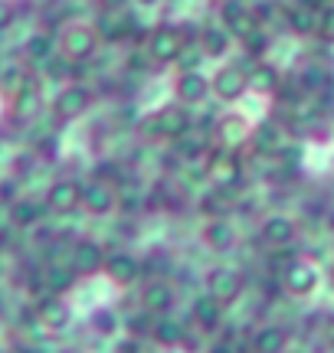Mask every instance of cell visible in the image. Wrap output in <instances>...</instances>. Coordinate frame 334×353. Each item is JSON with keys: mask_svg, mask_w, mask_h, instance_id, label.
Wrapping results in <instances>:
<instances>
[{"mask_svg": "<svg viewBox=\"0 0 334 353\" xmlns=\"http://www.w3.org/2000/svg\"><path fill=\"white\" fill-rule=\"evenodd\" d=\"M206 174L217 183V190L230 193V196H233V190L243 183V164H239V157L230 151H210V157H206Z\"/></svg>", "mask_w": 334, "mask_h": 353, "instance_id": "6da1fadb", "label": "cell"}, {"mask_svg": "<svg viewBox=\"0 0 334 353\" xmlns=\"http://www.w3.org/2000/svg\"><path fill=\"white\" fill-rule=\"evenodd\" d=\"M184 46H187V39H184V33H180L177 26L161 23L157 30L148 33L144 52H148V59H155V63H177V56Z\"/></svg>", "mask_w": 334, "mask_h": 353, "instance_id": "7a4b0ae2", "label": "cell"}, {"mask_svg": "<svg viewBox=\"0 0 334 353\" xmlns=\"http://www.w3.org/2000/svg\"><path fill=\"white\" fill-rule=\"evenodd\" d=\"M95 50H99V37L89 26H66L63 37H59V52L69 63H89Z\"/></svg>", "mask_w": 334, "mask_h": 353, "instance_id": "3957f363", "label": "cell"}, {"mask_svg": "<svg viewBox=\"0 0 334 353\" xmlns=\"http://www.w3.org/2000/svg\"><path fill=\"white\" fill-rule=\"evenodd\" d=\"M243 288H246V281L236 268H213L206 275V294L219 304H233L243 294Z\"/></svg>", "mask_w": 334, "mask_h": 353, "instance_id": "277c9868", "label": "cell"}, {"mask_svg": "<svg viewBox=\"0 0 334 353\" xmlns=\"http://www.w3.org/2000/svg\"><path fill=\"white\" fill-rule=\"evenodd\" d=\"M92 105V92L86 85H66L56 99H52V114L59 121H76L82 114L89 112Z\"/></svg>", "mask_w": 334, "mask_h": 353, "instance_id": "5b68a950", "label": "cell"}, {"mask_svg": "<svg viewBox=\"0 0 334 353\" xmlns=\"http://www.w3.org/2000/svg\"><path fill=\"white\" fill-rule=\"evenodd\" d=\"M210 88H213V92H217V99H223V101L243 99L246 88H249V72H246L243 65H223L217 76H213Z\"/></svg>", "mask_w": 334, "mask_h": 353, "instance_id": "8992f818", "label": "cell"}, {"mask_svg": "<svg viewBox=\"0 0 334 353\" xmlns=\"http://www.w3.org/2000/svg\"><path fill=\"white\" fill-rule=\"evenodd\" d=\"M76 206H82V183L79 180H56L46 190V210L52 213H72Z\"/></svg>", "mask_w": 334, "mask_h": 353, "instance_id": "52a82bcc", "label": "cell"}, {"mask_svg": "<svg viewBox=\"0 0 334 353\" xmlns=\"http://www.w3.org/2000/svg\"><path fill=\"white\" fill-rule=\"evenodd\" d=\"M128 37H141L135 17H118V10H102V17H99V39L121 43V39H128Z\"/></svg>", "mask_w": 334, "mask_h": 353, "instance_id": "ba28073f", "label": "cell"}, {"mask_svg": "<svg viewBox=\"0 0 334 353\" xmlns=\"http://www.w3.org/2000/svg\"><path fill=\"white\" fill-rule=\"evenodd\" d=\"M102 265H105V249L99 242L79 239L76 245H72V262H69V268H72L76 275H95Z\"/></svg>", "mask_w": 334, "mask_h": 353, "instance_id": "9c48e42d", "label": "cell"}, {"mask_svg": "<svg viewBox=\"0 0 334 353\" xmlns=\"http://www.w3.org/2000/svg\"><path fill=\"white\" fill-rule=\"evenodd\" d=\"M69 317H72V311H69V304H66L59 294H46V298L37 304V321L43 327L63 330L66 324H69Z\"/></svg>", "mask_w": 334, "mask_h": 353, "instance_id": "30bf717a", "label": "cell"}, {"mask_svg": "<svg viewBox=\"0 0 334 353\" xmlns=\"http://www.w3.org/2000/svg\"><path fill=\"white\" fill-rule=\"evenodd\" d=\"M259 236H262V242H269V245H275V249L292 245V242H295V223H292L288 216L275 213V216H269V219L262 223Z\"/></svg>", "mask_w": 334, "mask_h": 353, "instance_id": "8fae6325", "label": "cell"}, {"mask_svg": "<svg viewBox=\"0 0 334 353\" xmlns=\"http://www.w3.org/2000/svg\"><path fill=\"white\" fill-rule=\"evenodd\" d=\"M141 304L148 314H161L164 317L170 307H174V288L170 285H164V281H157V278H151L148 285H144V294H141Z\"/></svg>", "mask_w": 334, "mask_h": 353, "instance_id": "7c38bea8", "label": "cell"}, {"mask_svg": "<svg viewBox=\"0 0 334 353\" xmlns=\"http://www.w3.org/2000/svg\"><path fill=\"white\" fill-rule=\"evenodd\" d=\"M315 285H318V272L305 262H295L282 275V288L288 291V294H298V298H302V294H311Z\"/></svg>", "mask_w": 334, "mask_h": 353, "instance_id": "4fadbf2b", "label": "cell"}, {"mask_svg": "<svg viewBox=\"0 0 334 353\" xmlns=\"http://www.w3.org/2000/svg\"><path fill=\"white\" fill-rule=\"evenodd\" d=\"M82 206H86L92 216H105V213H112V206H115V193H112L108 183L92 180V183L82 187Z\"/></svg>", "mask_w": 334, "mask_h": 353, "instance_id": "5bb4252c", "label": "cell"}, {"mask_svg": "<svg viewBox=\"0 0 334 353\" xmlns=\"http://www.w3.org/2000/svg\"><path fill=\"white\" fill-rule=\"evenodd\" d=\"M105 272L118 285H131V281H138V275H141V262L131 252H118L105 259Z\"/></svg>", "mask_w": 334, "mask_h": 353, "instance_id": "9a60e30c", "label": "cell"}, {"mask_svg": "<svg viewBox=\"0 0 334 353\" xmlns=\"http://www.w3.org/2000/svg\"><path fill=\"white\" fill-rule=\"evenodd\" d=\"M174 92H177L180 101H187V105H200L206 99V92H210V82H206L200 72H180L177 82H174Z\"/></svg>", "mask_w": 334, "mask_h": 353, "instance_id": "2e32d148", "label": "cell"}, {"mask_svg": "<svg viewBox=\"0 0 334 353\" xmlns=\"http://www.w3.org/2000/svg\"><path fill=\"white\" fill-rule=\"evenodd\" d=\"M10 112L17 121H30L33 114L39 112V82L33 76H30V82H26L23 92H17L10 99Z\"/></svg>", "mask_w": 334, "mask_h": 353, "instance_id": "e0dca14e", "label": "cell"}, {"mask_svg": "<svg viewBox=\"0 0 334 353\" xmlns=\"http://www.w3.org/2000/svg\"><path fill=\"white\" fill-rule=\"evenodd\" d=\"M318 20H322V10H315V7H305V3H298L292 10L285 13V26L298 33V37H311V33H318Z\"/></svg>", "mask_w": 334, "mask_h": 353, "instance_id": "ac0fdd59", "label": "cell"}, {"mask_svg": "<svg viewBox=\"0 0 334 353\" xmlns=\"http://www.w3.org/2000/svg\"><path fill=\"white\" fill-rule=\"evenodd\" d=\"M249 144H253L256 154H279L282 151V131L272 121H259L253 128V134H249Z\"/></svg>", "mask_w": 334, "mask_h": 353, "instance_id": "d6986e66", "label": "cell"}, {"mask_svg": "<svg viewBox=\"0 0 334 353\" xmlns=\"http://www.w3.org/2000/svg\"><path fill=\"white\" fill-rule=\"evenodd\" d=\"M155 118H157V128H161V138H174V141H177L180 134L190 128V114L184 112V108H177V105L161 108Z\"/></svg>", "mask_w": 334, "mask_h": 353, "instance_id": "ffe728a7", "label": "cell"}, {"mask_svg": "<svg viewBox=\"0 0 334 353\" xmlns=\"http://www.w3.org/2000/svg\"><path fill=\"white\" fill-rule=\"evenodd\" d=\"M206 151H210V141H206L200 125L187 128V131L177 138V157H184V161H197V157H204Z\"/></svg>", "mask_w": 334, "mask_h": 353, "instance_id": "44dd1931", "label": "cell"}, {"mask_svg": "<svg viewBox=\"0 0 334 353\" xmlns=\"http://www.w3.org/2000/svg\"><path fill=\"white\" fill-rule=\"evenodd\" d=\"M204 242L213 249V252H226L233 242H236V232L226 219H210L204 226Z\"/></svg>", "mask_w": 334, "mask_h": 353, "instance_id": "7402d4cb", "label": "cell"}, {"mask_svg": "<svg viewBox=\"0 0 334 353\" xmlns=\"http://www.w3.org/2000/svg\"><path fill=\"white\" fill-rule=\"evenodd\" d=\"M193 321L204 330H217L219 321H223V304L213 301L210 294H200V298L193 301Z\"/></svg>", "mask_w": 334, "mask_h": 353, "instance_id": "603a6c76", "label": "cell"}, {"mask_svg": "<svg viewBox=\"0 0 334 353\" xmlns=\"http://www.w3.org/2000/svg\"><path fill=\"white\" fill-rule=\"evenodd\" d=\"M230 39H233V33L226 26H210V30L200 33V50H204V56H213V59H217V56H226Z\"/></svg>", "mask_w": 334, "mask_h": 353, "instance_id": "cb8c5ba5", "label": "cell"}, {"mask_svg": "<svg viewBox=\"0 0 334 353\" xmlns=\"http://www.w3.org/2000/svg\"><path fill=\"white\" fill-rule=\"evenodd\" d=\"M151 337H155L161 347H177V343H184V337H187V330L180 327L174 317H157L155 327H151Z\"/></svg>", "mask_w": 334, "mask_h": 353, "instance_id": "d4e9b609", "label": "cell"}, {"mask_svg": "<svg viewBox=\"0 0 334 353\" xmlns=\"http://www.w3.org/2000/svg\"><path fill=\"white\" fill-rule=\"evenodd\" d=\"M39 216H43V206L37 200H13L10 203V223L20 229H30L39 223Z\"/></svg>", "mask_w": 334, "mask_h": 353, "instance_id": "484cf974", "label": "cell"}, {"mask_svg": "<svg viewBox=\"0 0 334 353\" xmlns=\"http://www.w3.org/2000/svg\"><path fill=\"white\" fill-rule=\"evenodd\" d=\"M285 343H288V337L282 327H262L253 337V353H282Z\"/></svg>", "mask_w": 334, "mask_h": 353, "instance_id": "4316f807", "label": "cell"}, {"mask_svg": "<svg viewBox=\"0 0 334 353\" xmlns=\"http://www.w3.org/2000/svg\"><path fill=\"white\" fill-rule=\"evenodd\" d=\"M298 85H302V92H328L334 85V76L324 65H305L298 76Z\"/></svg>", "mask_w": 334, "mask_h": 353, "instance_id": "83f0119b", "label": "cell"}, {"mask_svg": "<svg viewBox=\"0 0 334 353\" xmlns=\"http://www.w3.org/2000/svg\"><path fill=\"white\" fill-rule=\"evenodd\" d=\"M249 88H256L262 95L269 92H279V69L269 63H256V69L249 72Z\"/></svg>", "mask_w": 334, "mask_h": 353, "instance_id": "f1b7e54d", "label": "cell"}, {"mask_svg": "<svg viewBox=\"0 0 334 353\" xmlns=\"http://www.w3.org/2000/svg\"><path fill=\"white\" fill-rule=\"evenodd\" d=\"M43 281H46V291H50V294H66V291L76 285V272H72L69 265H52V268H46Z\"/></svg>", "mask_w": 334, "mask_h": 353, "instance_id": "f546056e", "label": "cell"}, {"mask_svg": "<svg viewBox=\"0 0 334 353\" xmlns=\"http://www.w3.org/2000/svg\"><path fill=\"white\" fill-rule=\"evenodd\" d=\"M26 59L33 65H46L52 59V37L50 33H37V37L26 39Z\"/></svg>", "mask_w": 334, "mask_h": 353, "instance_id": "4dcf8cb0", "label": "cell"}, {"mask_svg": "<svg viewBox=\"0 0 334 353\" xmlns=\"http://www.w3.org/2000/svg\"><path fill=\"white\" fill-rule=\"evenodd\" d=\"M230 193H223V190H213V193H204L200 196V213L213 216V219H223V213L230 210Z\"/></svg>", "mask_w": 334, "mask_h": 353, "instance_id": "1f68e13d", "label": "cell"}, {"mask_svg": "<svg viewBox=\"0 0 334 353\" xmlns=\"http://www.w3.org/2000/svg\"><path fill=\"white\" fill-rule=\"evenodd\" d=\"M26 82H30V72L26 69H20V65H7L3 72H0V88L7 92V95H17V92H23Z\"/></svg>", "mask_w": 334, "mask_h": 353, "instance_id": "d6a6232c", "label": "cell"}, {"mask_svg": "<svg viewBox=\"0 0 334 353\" xmlns=\"http://www.w3.org/2000/svg\"><path fill=\"white\" fill-rule=\"evenodd\" d=\"M249 7H246V0H223V7H219V20H223V26L230 30L233 23H239L243 17H249Z\"/></svg>", "mask_w": 334, "mask_h": 353, "instance_id": "836d02e7", "label": "cell"}, {"mask_svg": "<svg viewBox=\"0 0 334 353\" xmlns=\"http://www.w3.org/2000/svg\"><path fill=\"white\" fill-rule=\"evenodd\" d=\"M243 50H246V56H253V59H262V56H266V50H269V37H266L262 26H256L249 37H243Z\"/></svg>", "mask_w": 334, "mask_h": 353, "instance_id": "e575fe53", "label": "cell"}, {"mask_svg": "<svg viewBox=\"0 0 334 353\" xmlns=\"http://www.w3.org/2000/svg\"><path fill=\"white\" fill-rule=\"evenodd\" d=\"M197 63H204V50H200V43H187L177 56V69L180 72H197Z\"/></svg>", "mask_w": 334, "mask_h": 353, "instance_id": "d590c367", "label": "cell"}, {"mask_svg": "<svg viewBox=\"0 0 334 353\" xmlns=\"http://www.w3.org/2000/svg\"><path fill=\"white\" fill-rule=\"evenodd\" d=\"M295 262H298V252H295V249H288V245H282V249H275V252L269 255V268H272V272H282V275Z\"/></svg>", "mask_w": 334, "mask_h": 353, "instance_id": "8d00e7d4", "label": "cell"}, {"mask_svg": "<svg viewBox=\"0 0 334 353\" xmlns=\"http://www.w3.org/2000/svg\"><path fill=\"white\" fill-rule=\"evenodd\" d=\"M92 327L99 330L102 337H108V334H115V327H118V317L108 311V307H99L95 314H92Z\"/></svg>", "mask_w": 334, "mask_h": 353, "instance_id": "74e56055", "label": "cell"}, {"mask_svg": "<svg viewBox=\"0 0 334 353\" xmlns=\"http://www.w3.org/2000/svg\"><path fill=\"white\" fill-rule=\"evenodd\" d=\"M95 180L99 183H115V180H125V174H121V167L112 164V161H102V164H95Z\"/></svg>", "mask_w": 334, "mask_h": 353, "instance_id": "f35d334b", "label": "cell"}, {"mask_svg": "<svg viewBox=\"0 0 334 353\" xmlns=\"http://www.w3.org/2000/svg\"><path fill=\"white\" fill-rule=\"evenodd\" d=\"M43 69L50 72V79H66V76H72V72H76V69H72V63L66 59L63 52H59V56H52V59L43 65Z\"/></svg>", "mask_w": 334, "mask_h": 353, "instance_id": "ab89813d", "label": "cell"}, {"mask_svg": "<svg viewBox=\"0 0 334 353\" xmlns=\"http://www.w3.org/2000/svg\"><path fill=\"white\" fill-rule=\"evenodd\" d=\"M141 193H138V190H128V193H121V196H118L115 200V206H121V210H125V213H138V210H141Z\"/></svg>", "mask_w": 334, "mask_h": 353, "instance_id": "60d3db41", "label": "cell"}, {"mask_svg": "<svg viewBox=\"0 0 334 353\" xmlns=\"http://www.w3.org/2000/svg\"><path fill=\"white\" fill-rule=\"evenodd\" d=\"M151 327H155V324H151V314H148V311L128 321V330L135 334V337H141V334H151Z\"/></svg>", "mask_w": 334, "mask_h": 353, "instance_id": "b9f144b4", "label": "cell"}, {"mask_svg": "<svg viewBox=\"0 0 334 353\" xmlns=\"http://www.w3.org/2000/svg\"><path fill=\"white\" fill-rule=\"evenodd\" d=\"M138 131H141L144 141H157V138H161V128H157L155 114H151V118H141V121H138Z\"/></svg>", "mask_w": 334, "mask_h": 353, "instance_id": "7bdbcfd3", "label": "cell"}, {"mask_svg": "<svg viewBox=\"0 0 334 353\" xmlns=\"http://www.w3.org/2000/svg\"><path fill=\"white\" fill-rule=\"evenodd\" d=\"M318 33L324 39H334V7H324L322 10V20H318Z\"/></svg>", "mask_w": 334, "mask_h": 353, "instance_id": "ee69618b", "label": "cell"}, {"mask_svg": "<svg viewBox=\"0 0 334 353\" xmlns=\"http://www.w3.org/2000/svg\"><path fill=\"white\" fill-rule=\"evenodd\" d=\"M167 265H170V262H167V255L164 252H155V259H148V262L141 265V272H164Z\"/></svg>", "mask_w": 334, "mask_h": 353, "instance_id": "f6af8a7d", "label": "cell"}, {"mask_svg": "<svg viewBox=\"0 0 334 353\" xmlns=\"http://www.w3.org/2000/svg\"><path fill=\"white\" fill-rule=\"evenodd\" d=\"M13 13H17V10H13L10 0H0V33H3V30L13 23Z\"/></svg>", "mask_w": 334, "mask_h": 353, "instance_id": "bcb514c9", "label": "cell"}, {"mask_svg": "<svg viewBox=\"0 0 334 353\" xmlns=\"http://www.w3.org/2000/svg\"><path fill=\"white\" fill-rule=\"evenodd\" d=\"M37 151H39V157H56V138H39V144H37Z\"/></svg>", "mask_w": 334, "mask_h": 353, "instance_id": "7dc6e473", "label": "cell"}, {"mask_svg": "<svg viewBox=\"0 0 334 353\" xmlns=\"http://www.w3.org/2000/svg\"><path fill=\"white\" fill-rule=\"evenodd\" d=\"M115 353H141V343H138V337H128V341L118 343Z\"/></svg>", "mask_w": 334, "mask_h": 353, "instance_id": "c3c4849f", "label": "cell"}, {"mask_svg": "<svg viewBox=\"0 0 334 353\" xmlns=\"http://www.w3.org/2000/svg\"><path fill=\"white\" fill-rule=\"evenodd\" d=\"M0 200L13 203V200H17V187H13V183H0Z\"/></svg>", "mask_w": 334, "mask_h": 353, "instance_id": "681fc988", "label": "cell"}, {"mask_svg": "<svg viewBox=\"0 0 334 353\" xmlns=\"http://www.w3.org/2000/svg\"><path fill=\"white\" fill-rule=\"evenodd\" d=\"M206 353H236V347H233L230 341H217V343H213V347H210Z\"/></svg>", "mask_w": 334, "mask_h": 353, "instance_id": "f907efd6", "label": "cell"}, {"mask_svg": "<svg viewBox=\"0 0 334 353\" xmlns=\"http://www.w3.org/2000/svg\"><path fill=\"white\" fill-rule=\"evenodd\" d=\"M99 3H102V10H125L128 0H99Z\"/></svg>", "mask_w": 334, "mask_h": 353, "instance_id": "816d5d0a", "label": "cell"}, {"mask_svg": "<svg viewBox=\"0 0 334 353\" xmlns=\"http://www.w3.org/2000/svg\"><path fill=\"white\" fill-rule=\"evenodd\" d=\"M298 3H305V7H315V10H318V7H322L324 0H298Z\"/></svg>", "mask_w": 334, "mask_h": 353, "instance_id": "f5cc1de1", "label": "cell"}, {"mask_svg": "<svg viewBox=\"0 0 334 353\" xmlns=\"http://www.w3.org/2000/svg\"><path fill=\"white\" fill-rule=\"evenodd\" d=\"M141 7H155V3H161V0H138Z\"/></svg>", "mask_w": 334, "mask_h": 353, "instance_id": "db71d44e", "label": "cell"}, {"mask_svg": "<svg viewBox=\"0 0 334 353\" xmlns=\"http://www.w3.org/2000/svg\"><path fill=\"white\" fill-rule=\"evenodd\" d=\"M63 353H79V350H63Z\"/></svg>", "mask_w": 334, "mask_h": 353, "instance_id": "11a10c76", "label": "cell"}, {"mask_svg": "<svg viewBox=\"0 0 334 353\" xmlns=\"http://www.w3.org/2000/svg\"><path fill=\"white\" fill-rule=\"evenodd\" d=\"M0 72H3V69H0Z\"/></svg>", "mask_w": 334, "mask_h": 353, "instance_id": "9f6ffc18", "label": "cell"}]
</instances>
